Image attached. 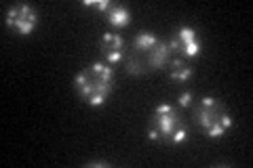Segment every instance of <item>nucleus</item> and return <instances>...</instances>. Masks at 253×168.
I'll return each instance as SVG.
<instances>
[{"label": "nucleus", "mask_w": 253, "mask_h": 168, "mask_svg": "<svg viewBox=\"0 0 253 168\" xmlns=\"http://www.w3.org/2000/svg\"><path fill=\"white\" fill-rule=\"evenodd\" d=\"M74 89L81 99L93 107L104 105L114 89V69L104 61H93L83 67L74 78Z\"/></svg>", "instance_id": "f257e3e1"}, {"label": "nucleus", "mask_w": 253, "mask_h": 168, "mask_svg": "<svg viewBox=\"0 0 253 168\" xmlns=\"http://www.w3.org/2000/svg\"><path fill=\"white\" fill-rule=\"evenodd\" d=\"M188 122L175 105L163 103L148 120V137L163 145H179L188 139Z\"/></svg>", "instance_id": "f03ea898"}, {"label": "nucleus", "mask_w": 253, "mask_h": 168, "mask_svg": "<svg viewBox=\"0 0 253 168\" xmlns=\"http://www.w3.org/2000/svg\"><path fill=\"white\" fill-rule=\"evenodd\" d=\"M192 118L196 126L209 139H219L232 129V116L226 105L215 97H203L192 105Z\"/></svg>", "instance_id": "7ed1b4c3"}, {"label": "nucleus", "mask_w": 253, "mask_h": 168, "mask_svg": "<svg viewBox=\"0 0 253 168\" xmlns=\"http://www.w3.org/2000/svg\"><path fill=\"white\" fill-rule=\"evenodd\" d=\"M131 49L137 51L141 57L146 59L150 71L165 69L167 63L171 61V57H173V53L169 49V42L156 38L152 32H139V34H135V38L131 40Z\"/></svg>", "instance_id": "20e7f679"}, {"label": "nucleus", "mask_w": 253, "mask_h": 168, "mask_svg": "<svg viewBox=\"0 0 253 168\" xmlns=\"http://www.w3.org/2000/svg\"><path fill=\"white\" fill-rule=\"evenodd\" d=\"M169 49L173 55L177 57H184V59H194L201 55L203 49V42L199 34H196L194 28H188V26H181L173 32V38L169 40Z\"/></svg>", "instance_id": "39448f33"}, {"label": "nucleus", "mask_w": 253, "mask_h": 168, "mask_svg": "<svg viewBox=\"0 0 253 168\" xmlns=\"http://www.w3.org/2000/svg\"><path fill=\"white\" fill-rule=\"evenodd\" d=\"M4 23L9 26L11 30H15L19 36H30L34 32L36 23H38V13L34 6L30 4H23V2H17L13 4L9 11L4 15Z\"/></svg>", "instance_id": "423d86ee"}, {"label": "nucleus", "mask_w": 253, "mask_h": 168, "mask_svg": "<svg viewBox=\"0 0 253 168\" xmlns=\"http://www.w3.org/2000/svg\"><path fill=\"white\" fill-rule=\"evenodd\" d=\"M84 4L86 6H97V9L104 13L106 21L116 30H123V28H126L131 23V11L126 9V6H123V4L112 2V0H93V2L91 0H86Z\"/></svg>", "instance_id": "0eeeda50"}, {"label": "nucleus", "mask_w": 253, "mask_h": 168, "mask_svg": "<svg viewBox=\"0 0 253 168\" xmlns=\"http://www.w3.org/2000/svg\"><path fill=\"white\" fill-rule=\"evenodd\" d=\"M99 55H101V61L108 63V66H116L121 63L126 55V42L121 34L116 32H108L104 34L99 42Z\"/></svg>", "instance_id": "6e6552de"}, {"label": "nucleus", "mask_w": 253, "mask_h": 168, "mask_svg": "<svg viewBox=\"0 0 253 168\" xmlns=\"http://www.w3.org/2000/svg\"><path fill=\"white\" fill-rule=\"evenodd\" d=\"M165 69L169 71V78L175 80V82H188V80L194 76V69L188 63V59L177 57V55H173L171 61L167 63V67H165Z\"/></svg>", "instance_id": "1a4fd4ad"}, {"label": "nucleus", "mask_w": 253, "mask_h": 168, "mask_svg": "<svg viewBox=\"0 0 253 168\" xmlns=\"http://www.w3.org/2000/svg\"><path fill=\"white\" fill-rule=\"evenodd\" d=\"M123 63H125V71L126 74H131V76H146V74H150V67H148L146 59L141 57L137 51H133L131 46H129V51H126Z\"/></svg>", "instance_id": "9d476101"}, {"label": "nucleus", "mask_w": 253, "mask_h": 168, "mask_svg": "<svg viewBox=\"0 0 253 168\" xmlns=\"http://www.w3.org/2000/svg\"><path fill=\"white\" fill-rule=\"evenodd\" d=\"M192 101H194V93H190V91H188V93H184V95H179L177 105H179V107H188Z\"/></svg>", "instance_id": "9b49d317"}, {"label": "nucleus", "mask_w": 253, "mask_h": 168, "mask_svg": "<svg viewBox=\"0 0 253 168\" xmlns=\"http://www.w3.org/2000/svg\"><path fill=\"white\" fill-rule=\"evenodd\" d=\"M86 166H110V162H97V160H95V162H86Z\"/></svg>", "instance_id": "f8f14e48"}]
</instances>
